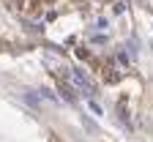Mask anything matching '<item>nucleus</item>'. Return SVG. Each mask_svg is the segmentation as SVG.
I'll return each instance as SVG.
<instances>
[{
    "instance_id": "1",
    "label": "nucleus",
    "mask_w": 153,
    "mask_h": 142,
    "mask_svg": "<svg viewBox=\"0 0 153 142\" xmlns=\"http://www.w3.org/2000/svg\"><path fill=\"white\" fill-rule=\"evenodd\" d=\"M71 77H74V82H76V88H79L82 93H88V96H93V93H96V88L90 85V79H88V77H85V74H82L79 68H71Z\"/></svg>"
},
{
    "instance_id": "2",
    "label": "nucleus",
    "mask_w": 153,
    "mask_h": 142,
    "mask_svg": "<svg viewBox=\"0 0 153 142\" xmlns=\"http://www.w3.org/2000/svg\"><path fill=\"white\" fill-rule=\"evenodd\" d=\"M60 96H63V98L68 101V104H74V101H76V96H74V90H71L68 85H63V82H60Z\"/></svg>"
},
{
    "instance_id": "3",
    "label": "nucleus",
    "mask_w": 153,
    "mask_h": 142,
    "mask_svg": "<svg viewBox=\"0 0 153 142\" xmlns=\"http://www.w3.org/2000/svg\"><path fill=\"white\" fill-rule=\"evenodd\" d=\"M82 126H85V129H88L90 134H96V131H99V126H96V123H93L90 117H85V115H82Z\"/></svg>"
},
{
    "instance_id": "4",
    "label": "nucleus",
    "mask_w": 153,
    "mask_h": 142,
    "mask_svg": "<svg viewBox=\"0 0 153 142\" xmlns=\"http://www.w3.org/2000/svg\"><path fill=\"white\" fill-rule=\"evenodd\" d=\"M88 107H90V112H93V115H101V107H99V104H96V101H93V98H88Z\"/></svg>"
},
{
    "instance_id": "5",
    "label": "nucleus",
    "mask_w": 153,
    "mask_h": 142,
    "mask_svg": "<svg viewBox=\"0 0 153 142\" xmlns=\"http://www.w3.org/2000/svg\"><path fill=\"white\" fill-rule=\"evenodd\" d=\"M22 96H25V101H27V104H33V107H38V98H36V96H33L30 90H27V93H22Z\"/></svg>"
},
{
    "instance_id": "6",
    "label": "nucleus",
    "mask_w": 153,
    "mask_h": 142,
    "mask_svg": "<svg viewBox=\"0 0 153 142\" xmlns=\"http://www.w3.org/2000/svg\"><path fill=\"white\" fill-rule=\"evenodd\" d=\"M38 93H41L44 98H49V101H57V96H55L52 90H47V88H41V90H38Z\"/></svg>"
}]
</instances>
